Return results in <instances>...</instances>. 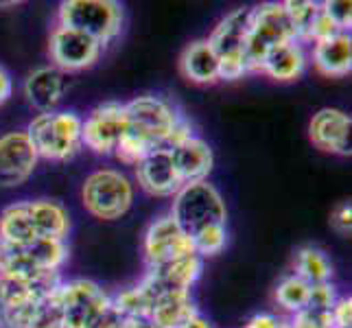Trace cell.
<instances>
[{"label":"cell","mask_w":352,"mask_h":328,"mask_svg":"<svg viewBox=\"0 0 352 328\" xmlns=\"http://www.w3.org/2000/svg\"><path fill=\"white\" fill-rule=\"evenodd\" d=\"M204 272V259L197 254L160 267H147V274L142 281L149 285L153 298L160 294H190V289L197 285ZM155 302V300H153Z\"/></svg>","instance_id":"15"},{"label":"cell","mask_w":352,"mask_h":328,"mask_svg":"<svg viewBox=\"0 0 352 328\" xmlns=\"http://www.w3.org/2000/svg\"><path fill=\"white\" fill-rule=\"evenodd\" d=\"M322 11L329 16V20L339 31L350 33V24H352V3L350 0H326V3H322Z\"/></svg>","instance_id":"33"},{"label":"cell","mask_w":352,"mask_h":328,"mask_svg":"<svg viewBox=\"0 0 352 328\" xmlns=\"http://www.w3.org/2000/svg\"><path fill=\"white\" fill-rule=\"evenodd\" d=\"M125 11L116 0H64L57 9V24L81 31L103 48L123 31Z\"/></svg>","instance_id":"3"},{"label":"cell","mask_w":352,"mask_h":328,"mask_svg":"<svg viewBox=\"0 0 352 328\" xmlns=\"http://www.w3.org/2000/svg\"><path fill=\"white\" fill-rule=\"evenodd\" d=\"M81 204L94 219L116 221L133 204V182L120 168H96L81 186Z\"/></svg>","instance_id":"4"},{"label":"cell","mask_w":352,"mask_h":328,"mask_svg":"<svg viewBox=\"0 0 352 328\" xmlns=\"http://www.w3.org/2000/svg\"><path fill=\"white\" fill-rule=\"evenodd\" d=\"M289 328H333L331 322V311H320V309H302L287 318Z\"/></svg>","instance_id":"32"},{"label":"cell","mask_w":352,"mask_h":328,"mask_svg":"<svg viewBox=\"0 0 352 328\" xmlns=\"http://www.w3.org/2000/svg\"><path fill=\"white\" fill-rule=\"evenodd\" d=\"M179 70L186 81L197 86H214L219 79V59L208 40L190 42L179 57Z\"/></svg>","instance_id":"22"},{"label":"cell","mask_w":352,"mask_h":328,"mask_svg":"<svg viewBox=\"0 0 352 328\" xmlns=\"http://www.w3.org/2000/svg\"><path fill=\"white\" fill-rule=\"evenodd\" d=\"M103 53V46L90 35L55 24L48 38V57L51 66L62 70L64 75L68 72H81L86 68H92Z\"/></svg>","instance_id":"10"},{"label":"cell","mask_w":352,"mask_h":328,"mask_svg":"<svg viewBox=\"0 0 352 328\" xmlns=\"http://www.w3.org/2000/svg\"><path fill=\"white\" fill-rule=\"evenodd\" d=\"M31 328H64V313L59 302V287L51 294H46L40 302Z\"/></svg>","instance_id":"31"},{"label":"cell","mask_w":352,"mask_h":328,"mask_svg":"<svg viewBox=\"0 0 352 328\" xmlns=\"http://www.w3.org/2000/svg\"><path fill=\"white\" fill-rule=\"evenodd\" d=\"M296 38V29L291 24L283 3H263L250 9V29L245 42V62L250 72H258L265 55Z\"/></svg>","instance_id":"6"},{"label":"cell","mask_w":352,"mask_h":328,"mask_svg":"<svg viewBox=\"0 0 352 328\" xmlns=\"http://www.w3.org/2000/svg\"><path fill=\"white\" fill-rule=\"evenodd\" d=\"M142 254L147 267H160L179 259H186L195 254L192 239L179 228V223L171 215H162L144 230L142 237Z\"/></svg>","instance_id":"11"},{"label":"cell","mask_w":352,"mask_h":328,"mask_svg":"<svg viewBox=\"0 0 352 328\" xmlns=\"http://www.w3.org/2000/svg\"><path fill=\"white\" fill-rule=\"evenodd\" d=\"M125 131V103L105 101L99 103L83 118L81 140L83 149L94 155H114Z\"/></svg>","instance_id":"12"},{"label":"cell","mask_w":352,"mask_h":328,"mask_svg":"<svg viewBox=\"0 0 352 328\" xmlns=\"http://www.w3.org/2000/svg\"><path fill=\"white\" fill-rule=\"evenodd\" d=\"M192 248L199 259H210L221 254L228 245V228L226 223H217L199 230L197 234H192Z\"/></svg>","instance_id":"30"},{"label":"cell","mask_w":352,"mask_h":328,"mask_svg":"<svg viewBox=\"0 0 352 328\" xmlns=\"http://www.w3.org/2000/svg\"><path fill=\"white\" fill-rule=\"evenodd\" d=\"M35 239L31 219L27 212V199L16 201L0 212V241L11 245H29Z\"/></svg>","instance_id":"25"},{"label":"cell","mask_w":352,"mask_h":328,"mask_svg":"<svg viewBox=\"0 0 352 328\" xmlns=\"http://www.w3.org/2000/svg\"><path fill=\"white\" fill-rule=\"evenodd\" d=\"M298 278H302L309 285H322V283H333V263L326 256V252L313 245L300 248L294 261V272Z\"/></svg>","instance_id":"26"},{"label":"cell","mask_w":352,"mask_h":328,"mask_svg":"<svg viewBox=\"0 0 352 328\" xmlns=\"http://www.w3.org/2000/svg\"><path fill=\"white\" fill-rule=\"evenodd\" d=\"M68 90V79L55 66H40L31 70L22 83V92L27 103L38 109V114L55 112Z\"/></svg>","instance_id":"17"},{"label":"cell","mask_w":352,"mask_h":328,"mask_svg":"<svg viewBox=\"0 0 352 328\" xmlns=\"http://www.w3.org/2000/svg\"><path fill=\"white\" fill-rule=\"evenodd\" d=\"M243 328H289V322L276 313H254Z\"/></svg>","instance_id":"37"},{"label":"cell","mask_w":352,"mask_h":328,"mask_svg":"<svg viewBox=\"0 0 352 328\" xmlns=\"http://www.w3.org/2000/svg\"><path fill=\"white\" fill-rule=\"evenodd\" d=\"M309 291H311L309 283H305L296 274H287L285 278H280V283L276 285L274 300H276V305L280 307L287 313V318H289V315H294V313H298L302 309H307V305H309Z\"/></svg>","instance_id":"28"},{"label":"cell","mask_w":352,"mask_h":328,"mask_svg":"<svg viewBox=\"0 0 352 328\" xmlns=\"http://www.w3.org/2000/svg\"><path fill=\"white\" fill-rule=\"evenodd\" d=\"M64 328H96L112 309V294L90 278H72L59 285Z\"/></svg>","instance_id":"9"},{"label":"cell","mask_w":352,"mask_h":328,"mask_svg":"<svg viewBox=\"0 0 352 328\" xmlns=\"http://www.w3.org/2000/svg\"><path fill=\"white\" fill-rule=\"evenodd\" d=\"M352 118L339 107H322L309 123V138L320 151L335 155H350Z\"/></svg>","instance_id":"16"},{"label":"cell","mask_w":352,"mask_h":328,"mask_svg":"<svg viewBox=\"0 0 352 328\" xmlns=\"http://www.w3.org/2000/svg\"><path fill=\"white\" fill-rule=\"evenodd\" d=\"M283 5H285V11H287L291 24H294V29H296L298 42L305 44L313 22L320 14V3H313V0H287Z\"/></svg>","instance_id":"29"},{"label":"cell","mask_w":352,"mask_h":328,"mask_svg":"<svg viewBox=\"0 0 352 328\" xmlns=\"http://www.w3.org/2000/svg\"><path fill=\"white\" fill-rule=\"evenodd\" d=\"M81 125L83 116L72 109H55L48 114H38L27 125V136L40 160L68 162L81 149Z\"/></svg>","instance_id":"2"},{"label":"cell","mask_w":352,"mask_h":328,"mask_svg":"<svg viewBox=\"0 0 352 328\" xmlns=\"http://www.w3.org/2000/svg\"><path fill=\"white\" fill-rule=\"evenodd\" d=\"M307 66H309L307 46L298 40H291V42L278 44L276 48H272L261 62L258 72L274 81L287 83V81H296L305 75Z\"/></svg>","instance_id":"19"},{"label":"cell","mask_w":352,"mask_h":328,"mask_svg":"<svg viewBox=\"0 0 352 328\" xmlns=\"http://www.w3.org/2000/svg\"><path fill=\"white\" fill-rule=\"evenodd\" d=\"M53 274L40 272L33 263L29 245H11L0 241V278H20V281H42Z\"/></svg>","instance_id":"24"},{"label":"cell","mask_w":352,"mask_h":328,"mask_svg":"<svg viewBox=\"0 0 352 328\" xmlns=\"http://www.w3.org/2000/svg\"><path fill=\"white\" fill-rule=\"evenodd\" d=\"M311 62L324 77H348L352 70V35L335 33L313 44Z\"/></svg>","instance_id":"21"},{"label":"cell","mask_w":352,"mask_h":328,"mask_svg":"<svg viewBox=\"0 0 352 328\" xmlns=\"http://www.w3.org/2000/svg\"><path fill=\"white\" fill-rule=\"evenodd\" d=\"M153 294L149 285L142 281L131 285V287H125L112 294V305L114 309L123 315V318H133V315H149L151 313V307H153Z\"/></svg>","instance_id":"27"},{"label":"cell","mask_w":352,"mask_h":328,"mask_svg":"<svg viewBox=\"0 0 352 328\" xmlns=\"http://www.w3.org/2000/svg\"><path fill=\"white\" fill-rule=\"evenodd\" d=\"M123 328H157L149 315H133V318H123Z\"/></svg>","instance_id":"40"},{"label":"cell","mask_w":352,"mask_h":328,"mask_svg":"<svg viewBox=\"0 0 352 328\" xmlns=\"http://www.w3.org/2000/svg\"><path fill=\"white\" fill-rule=\"evenodd\" d=\"M11 94H14V79L5 66H0V107L11 99Z\"/></svg>","instance_id":"38"},{"label":"cell","mask_w":352,"mask_h":328,"mask_svg":"<svg viewBox=\"0 0 352 328\" xmlns=\"http://www.w3.org/2000/svg\"><path fill=\"white\" fill-rule=\"evenodd\" d=\"M62 283V274H53L42 281L0 278V328H31L42 298Z\"/></svg>","instance_id":"7"},{"label":"cell","mask_w":352,"mask_h":328,"mask_svg":"<svg viewBox=\"0 0 352 328\" xmlns=\"http://www.w3.org/2000/svg\"><path fill=\"white\" fill-rule=\"evenodd\" d=\"M171 155L182 184L206 182L212 173L214 153L210 149V144L199 136H190L184 142H179L177 147L171 149Z\"/></svg>","instance_id":"18"},{"label":"cell","mask_w":352,"mask_h":328,"mask_svg":"<svg viewBox=\"0 0 352 328\" xmlns=\"http://www.w3.org/2000/svg\"><path fill=\"white\" fill-rule=\"evenodd\" d=\"M123 315H120L116 309H114V305H112V309L107 311V315L101 320V324L96 326V328H123Z\"/></svg>","instance_id":"39"},{"label":"cell","mask_w":352,"mask_h":328,"mask_svg":"<svg viewBox=\"0 0 352 328\" xmlns=\"http://www.w3.org/2000/svg\"><path fill=\"white\" fill-rule=\"evenodd\" d=\"M197 313L190 294H160L153 302L149 318L157 328H182Z\"/></svg>","instance_id":"23"},{"label":"cell","mask_w":352,"mask_h":328,"mask_svg":"<svg viewBox=\"0 0 352 328\" xmlns=\"http://www.w3.org/2000/svg\"><path fill=\"white\" fill-rule=\"evenodd\" d=\"M136 184L151 197H173L184 186L177 175L171 149H157L133 164Z\"/></svg>","instance_id":"14"},{"label":"cell","mask_w":352,"mask_h":328,"mask_svg":"<svg viewBox=\"0 0 352 328\" xmlns=\"http://www.w3.org/2000/svg\"><path fill=\"white\" fill-rule=\"evenodd\" d=\"M182 328H214V326L208 320H206L201 313H197V315H192V318L184 326H182Z\"/></svg>","instance_id":"41"},{"label":"cell","mask_w":352,"mask_h":328,"mask_svg":"<svg viewBox=\"0 0 352 328\" xmlns=\"http://www.w3.org/2000/svg\"><path fill=\"white\" fill-rule=\"evenodd\" d=\"M331 226L337 230L339 234H344V237L350 234V230H352V204L350 201H342L333 210V215H331Z\"/></svg>","instance_id":"36"},{"label":"cell","mask_w":352,"mask_h":328,"mask_svg":"<svg viewBox=\"0 0 352 328\" xmlns=\"http://www.w3.org/2000/svg\"><path fill=\"white\" fill-rule=\"evenodd\" d=\"M171 215L179 228L184 230L188 237L197 234L199 230L228 223V208L221 197L219 188L206 182H195V184H184L175 195L171 197Z\"/></svg>","instance_id":"5"},{"label":"cell","mask_w":352,"mask_h":328,"mask_svg":"<svg viewBox=\"0 0 352 328\" xmlns=\"http://www.w3.org/2000/svg\"><path fill=\"white\" fill-rule=\"evenodd\" d=\"M195 136L190 120L175 101L162 94H140L125 103V131L114 157L133 166L157 149H173Z\"/></svg>","instance_id":"1"},{"label":"cell","mask_w":352,"mask_h":328,"mask_svg":"<svg viewBox=\"0 0 352 328\" xmlns=\"http://www.w3.org/2000/svg\"><path fill=\"white\" fill-rule=\"evenodd\" d=\"M40 157L27 131H9L0 136V188H18L27 184L38 168Z\"/></svg>","instance_id":"13"},{"label":"cell","mask_w":352,"mask_h":328,"mask_svg":"<svg viewBox=\"0 0 352 328\" xmlns=\"http://www.w3.org/2000/svg\"><path fill=\"white\" fill-rule=\"evenodd\" d=\"M250 9L252 7L232 9L212 29L210 38H206L210 42L217 59H219V79L221 81H239L250 72L248 62H245Z\"/></svg>","instance_id":"8"},{"label":"cell","mask_w":352,"mask_h":328,"mask_svg":"<svg viewBox=\"0 0 352 328\" xmlns=\"http://www.w3.org/2000/svg\"><path fill=\"white\" fill-rule=\"evenodd\" d=\"M27 212L31 219L33 232L38 239L66 241L72 230V219L68 208L57 199H27Z\"/></svg>","instance_id":"20"},{"label":"cell","mask_w":352,"mask_h":328,"mask_svg":"<svg viewBox=\"0 0 352 328\" xmlns=\"http://www.w3.org/2000/svg\"><path fill=\"white\" fill-rule=\"evenodd\" d=\"M339 294L337 287L333 283H322V285H311L309 291V305L311 309H320V311H331L333 305L337 302Z\"/></svg>","instance_id":"34"},{"label":"cell","mask_w":352,"mask_h":328,"mask_svg":"<svg viewBox=\"0 0 352 328\" xmlns=\"http://www.w3.org/2000/svg\"><path fill=\"white\" fill-rule=\"evenodd\" d=\"M333 328H350L352 326V300L350 296H339L331 309Z\"/></svg>","instance_id":"35"}]
</instances>
